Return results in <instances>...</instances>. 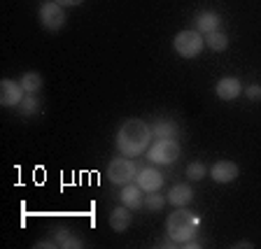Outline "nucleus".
Wrapping results in <instances>:
<instances>
[{
	"instance_id": "obj_1",
	"label": "nucleus",
	"mask_w": 261,
	"mask_h": 249,
	"mask_svg": "<svg viewBox=\"0 0 261 249\" xmlns=\"http://www.w3.org/2000/svg\"><path fill=\"white\" fill-rule=\"evenodd\" d=\"M152 137V126H147L142 119H128L117 130V149L121 152V156L138 158L147 154Z\"/></svg>"
},
{
	"instance_id": "obj_2",
	"label": "nucleus",
	"mask_w": 261,
	"mask_h": 249,
	"mask_svg": "<svg viewBox=\"0 0 261 249\" xmlns=\"http://www.w3.org/2000/svg\"><path fill=\"white\" fill-rule=\"evenodd\" d=\"M196 228H198V219L185 207H177L166 222L168 238H173L175 247H185L187 242H191L196 235Z\"/></svg>"
},
{
	"instance_id": "obj_3",
	"label": "nucleus",
	"mask_w": 261,
	"mask_h": 249,
	"mask_svg": "<svg viewBox=\"0 0 261 249\" xmlns=\"http://www.w3.org/2000/svg\"><path fill=\"white\" fill-rule=\"evenodd\" d=\"M179 154H182V149H179V142L175 137L156 140L147 149V158H149L152 165H170V163H175L179 158Z\"/></svg>"
},
{
	"instance_id": "obj_4",
	"label": "nucleus",
	"mask_w": 261,
	"mask_h": 249,
	"mask_svg": "<svg viewBox=\"0 0 261 249\" xmlns=\"http://www.w3.org/2000/svg\"><path fill=\"white\" fill-rule=\"evenodd\" d=\"M175 51L179 56H185V59H194L203 51L205 47V38H203L198 31H179L175 35Z\"/></svg>"
},
{
	"instance_id": "obj_5",
	"label": "nucleus",
	"mask_w": 261,
	"mask_h": 249,
	"mask_svg": "<svg viewBox=\"0 0 261 249\" xmlns=\"http://www.w3.org/2000/svg\"><path fill=\"white\" fill-rule=\"evenodd\" d=\"M138 175V165L133 163V158L128 156H119V158H112L108 165V177L112 184H130Z\"/></svg>"
},
{
	"instance_id": "obj_6",
	"label": "nucleus",
	"mask_w": 261,
	"mask_h": 249,
	"mask_svg": "<svg viewBox=\"0 0 261 249\" xmlns=\"http://www.w3.org/2000/svg\"><path fill=\"white\" fill-rule=\"evenodd\" d=\"M65 10L63 5H59L56 0H49L40 7V23H42L47 31H61L65 26Z\"/></svg>"
},
{
	"instance_id": "obj_7",
	"label": "nucleus",
	"mask_w": 261,
	"mask_h": 249,
	"mask_svg": "<svg viewBox=\"0 0 261 249\" xmlns=\"http://www.w3.org/2000/svg\"><path fill=\"white\" fill-rule=\"evenodd\" d=\"M23 98H26V91H23L21 81L14 79L0 81V105L3 107H16V105H21Z\"/></svg>"
},
{
	"instance_id": "obj_8",
	"label": "nucleus",
	"mask_w": 261,
	"mask_h": 249,
	"mask_svg": "<svg viewBox=\"0 0 261 249\" xmlns=\"http://www.w3.org/2000/svg\"><path fill=\"white\" fill-rule=\"evenodd\" d=\"M136 184L140 186L142 191H147V193H154V191H159L163 186V175L159 173L156 168H142V170H138V175H136Z\"/></svg>"
},
{
	"instance_id": "obj_9",
	"label": "nucleus",
	"mask_w": 261,
	"mask_h": 249,
	"mask_svg": "<svg viewBox=\"0 0 261 249\" xmlns=\"http://www.w3.org/2000/svg\"><path fill=\"white\" fill-rule=\"evenodd\" d=\"M210 177L219 184H228V182H233L238 177V165L233 161H217L210 168Z\"/></svg>"
},
{
	"instance_id": "obj_10",
	"label": "nucleus",
	"mask_w": 261,
	"mask_h": 249,
	"mask_svg": "<svg viewBox=\"0 0 261 249\" xmlns=\"http://www.w3.org/2000/svg\"><path fill=\"white\" fill-rule=\"evenodd\" d=\"M215 93H217L222 100H233V98H238L240 93H243V84H240L238 77H222V79L217 81Z\"/></svg>"
},
{
	"instance_id": "obj_11",
	"label": "nucleus",
	"mask_w": 261,
	"mask_h": 249,
	"mask_svg": "<svg viewBox=\"0 0 261 249\" xmlns=\"http://www.w3.org/2000/svg\"><path fill=\"white\" fill-rule=\"evenodd\" d=\"M128 226H130V207H126V205L114 207L110 212V228H112L114 233H124Z\"/></svg>"
},
{
	"instance_id": "obj_12",
	"label": "nucleus",
	"mask_w": 261,
	"mask_h": 249,
	"mask_svg": "<svg viewBox=\"0 0 261 249\" xmlns=\"http://www.w3.org/2000/svg\"><path fill=\"white\" fill-rule=\"evenodd\" d=\"M121 203H124L126 207H130V210H138V207L145 205V198H142V189L140 186H133V182L130 184H124V189H121Z\"/></svg>"
},
{
	"instance_id": "obj_13",
	"label": "nucleus",
	"mask_w": 261,
	"mask_h": 249,
	"mask_svg": "<svg viewBox=\"0 0 261 249\" xmlns=\"http://www.w3.org/2000/svg\"><path fill=\"white\" fill-rule=\"evenodd\" d=\"M191 198H194V191H191L189 184H175L173 189H170L168 193V203L175 207H185L191 203Z\"/></svg>"
},
{
	"instance_id": "obj_14",
	"label": "nucleus",
	"mask_w": 261,
	"mask_h": 249,
	"mask_svg": "<svg viewBox=\"0 0 261 249\" xmlns=\"http://www.w3.org/2000/svg\"><path fill=\"white\" fill-rule=\"evenodd\" d=\"M219 23H222V19L215 12H201V14L196 16V31L205 33V35L212 31H219Z\"/></svg>"
},
{
	"instance_id": "obj_15",
	"label": "nucleus",
	"mask_w": 261,
	"mask_h": 249,
	"mask_svg": "<svg viewBox=\"0 0 261 249\" xmlns=\"http://www.w3.org/2000/svg\"><path fill=\"white\" fill-rule=\"evenodd\" d=\"M152 135L156 140H163V137H175L177 135V124L170 119H161L152 126Z\"/></svg>"
},
{
	"instance_id": "obj_16",
	"label": "nucleus",
	"mask_w": 261,
	"mask_h": 249,
	"mask_svg": "<svg viewBox=\"0 0 261 249\" xmlns=\"http://www.w3.org/2000/svg\"><path fill=\"white\" fill-rule=\"evenodd\" d=\"M54 240H56V244H59V247H65V249H80L82 247V240L77 238L75 233H70L68 228H61V231H56Z\"/></svg>"
},
{
	"instance_id": "obj_17",
	"label": "nucleus",
	"mask_w": 261,
	"mask_h": 249,
	"mask_svg": "<svg viewBox=\"0 0 261 249\" xmlns=\"http://www.w3.org/2000/svg\"><path fill=\"white\" fill-rule=\"evenodd\" d=\"M42 84H44L42 75H40V72H35V70L21 75V87H23V91H26V93H38L40 89H42Z\"/></svg>"
},
{
	"instance_id": "obj_18",
	"label": "nucleus",
	"mask_w": 261,
	"mask_h": 249,
	"mask_svg": "<svg viewBox=\"0 0 261 249\" xmlns=\"http://www.w3.org/2000/svg\"><path fill=\"white\" fill-rule=\"evenodd\" d=\"M205 44H207V49H212V51H224V49L228 47L226 33H222V31L207 33V35H205Z\"/></svg>"
},
{
	"instance_id": "obj_19",
	"label": "nucleus",
	"mask_w": 261,
	"mask_h": 249,
	"mask_svg": "<svg viewBox=\"0 0 261 249\" xmlns=\"http://www.w3.org/2000/svg\"><path fill=\"white\" fill-rule=\"evenodd\" d=\"M187 175H189L191 182H201V179L207 175V168L203 165V163H198V161H196V163H189V168H187Z\"/></svg>"
},
{
	"instance_id": "obj_20",
	"label": "nucleus",
	"mask_w": 261,
	"mask_h": 249,
	"mask_svg": "<svg viewBox=\"0 0 261 249\" xmlns=\"http://www.w3.org/2000/svg\"><path fill=\"white\" fill-rule=\"evenodd\" d=\"M19 107H21L23 114H33V112H38V109H40V100L35 98V93H26V98L21 100V105H19Z\"/></svg>"
},
{
	"instance_id": "obj_21",
	"label": "nucleus",
	"mask_w": 261,
	"mask_h": 249,
	"mask_svg": "<svg viewBox=\"0 0 261 249\" xmlns=\"http://www.w3.org/2000/svg\"><path fill=\"white\" fill-rule=\"evenodd\" d=\"M163 205H166V198H163L159 191H154V193H149L145 198V207H147V210H152V212H159Z\"/></svg>"
},
{
	"instance_id": "obj_22",
	"label": "nucleus",
	"mask_w": 261,
	"mask_h": 249,
	"mask_svg": "<svg viewBox=\"0 0 261 249\" xmlns=\"http://www.w3.org/2000/svg\"><path fill=\"white\" fill-rule=\"evenodd\" d=\"M245 96L250 98V100H261V87L259 84H250V87L245 89Z\"/></svg>"
},
{
	"instance_id": "obj_23",
	"label": "nucleus",
	"mask_w": 261,
	"mask_h": 249,
	"mask_svg": "<svg viewBox=\"0 0 261 249\" xmlns=\"http://www.w3.org/2000/svg\"><path fill=\"white\" fill-rule=\"evenodd\" d=\"M56 3L63 7H75V5H80V3H84V0H56Z\"/></svg>"
},
{
	"instance_id": "obj_24",
	"label": "nucleus",
	"mask_w": 261,
	"mask_h": 249,
	"mask_svg": "<svg viewBox=\"0 0 261 249\" xmlns=\"http://www.w3.org/2000/svg\"><path fill=\"white\" fill-rule=\"evenodd\" d=\"M233 247H236V249H243V247H245V249H250V247H252V242H247V240H243V242H236Z\"/></svg>"
}]
</instances>
